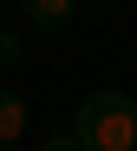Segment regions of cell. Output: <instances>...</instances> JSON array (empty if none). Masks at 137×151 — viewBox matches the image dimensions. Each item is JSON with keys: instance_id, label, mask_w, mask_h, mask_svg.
Returning <instances> with one entry per match:
<instances>
[{"instance_id": "277c9868", "label": "cell", "mask_w": 137, "mask_h": 151, "mask_svg": "<svg viewBox=\"0 0 137 151\" xmlns=\"http://www.w3.org/2000/svg\"><path fill=\"white\" fill-rule=\"evenodd\" d=\"M0 33H7V27H0Z\"/></svg>"}, {"instance_id": "6da1fadb", "label": "cell", "mask_w": 137, "mask_h": 151, "mask_svg": "<svg viewBox=\"0 0 137 151\" xmlns=\"http://www.w3.org/2000/svg\"><path fill=\"white\" fill-rule=\"evenodd\" d=\"M65 132L78 138V151H137V92L124 86L85 92Z\"/></svg>"}, {"instance_id": "7a4b0ae2", "label": "cell", "mask_w": 137, "mask_h": 151, "mask_svg": "<svg viewBox=\"0 0 137 151\" xmlns=\"http://www.w3.org/2000/svg\"><path fill=\"white\" fill-rule=\"evenodd\" d=\"M20 7H26V27H39V33H65L78 20V0H20Z\"/></svg>"}, {"instance_id": "3957f363", "label": "cell", "mask_w": 137, "mask_h": 151, "mask_svg": "<svg viewBox=\"0 0 137 151\" xmlns=\"http://www.w3.org/2000/svg\"><path fill=\"white\" fill-rule=\"evenodd\" d=\"M26 125H33V105H26L20 92H0V151H13L26 138Z\"/></svg>"}]
</instances>
